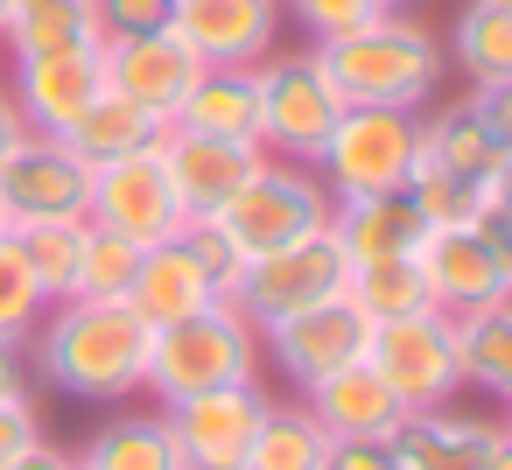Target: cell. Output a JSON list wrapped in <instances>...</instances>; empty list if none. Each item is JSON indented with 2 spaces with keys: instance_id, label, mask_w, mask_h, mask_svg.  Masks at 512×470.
Masks as SVG:
<instances>
[{
  "instance_id": "cell-1",
  "label": "cell",
  "mask_w": 512,
  "mask_h": 470,
  "mask_svg": "<svg viewBox=\"0 0 512 470\" xmlns=\"http://www.w3.org/2000/svg\"><path fill=\"white\" fill-rule=\"evenodd\" d=\"M148 344L155 323L134 302H50L29 330V379L71 393V400H134L148 386Z\"/></svg>"
},
{
  "instance_id": "cell-2",
  "label": "cell",
  "mask_w": 512,
  "mask_h": 470,
  "mask_svg": "<svg viewBox=\"0 0 512 470\" xmlns=\"http://www.w3.org/2000/svg\"><path fill=\"white\" fill-rule=\"evenodd\" d=\"M330 85L344 92V106H400V113H421L435 106L442 92V71H449V50L428 22H414L407 8H379L372 22L344 29V36H323L316 43Z\"/></svg>"
},
{
  "instance_id": "cell-3",
  "label": "cell",
  "mask_w": 512,
  "mask_h": 470,
  "mask_svg": "<svg viewBox=\"0 0 512 470\" xmlns=\"http://www.w3.org/2000/svg\"><path fill=\"white\" fill-rule=\"evenodd\" d=\"M246 379H260V330L232 302H211V309L155 330L141 393H155V407H176V400H197V393H218V386H246Z\"/></svg>"
},
{
  "instance_id": "cell-4",
  "label": "cell",
  "mask_w": 512,
  "mask_h": 470,
  "mask_svg": "<svg viewBox=\"0 0 512 470\" xmlns=\"http://www.w3.org/2000/svg\"><path fill=\"white\" fill-rule=\"evenodd\" d=\"M253 92H260V148L274 162H309L323 155L330 127L344 120V92L330 85L316 50H267L253 64Z\"/></svg>"
},
{
  "instance_id": "cell-5",
  "label": "cell",
  "mask_w": 512,
  "mask_h": 470,
  "mask_svg": "<svg viewBox=\"0 0 512 470\" xmlns=\"http://www.w3.org/2000/svg\"><path fill=\"white\" fill-rule=\"evenodd\" d=\"M211 218L239 246V260H260V253H281V246L323 232L330 225V190H323V176L309 162H274L267 155Z\"/></svg>"
},
{
  "instance_id": "cell-6",
  "label": "cell",
  "mask_w": 512,
  "mask_h": 470,
  "mask_svg": "<svg viewBox=\"0 0 512 470\" xmlns=\"http://www.w3.org/2000/svg\"><path fill=\"white\" fill-rule=\"evenodd\" d=\"M344 281H351V253H344V246H337V232L323 225V232H309V239H295V246H281V253L246 260L225 302H232L253 330H274L281 316H295V309H316V302L344 295Z\"/></svg>"
},
{
  "instance_id": "cell-7",
  "label": "cell",
  "mask_w": 512,
  "mask_h": 470,
  "mask_svg": "<svg viewBox=\"0 0 512 470\" xmlns=\"http://www.w3.org/2000/svg\"><path fill=\"white\" fill-rule=\"evenodd\" d=\"M414 113L400 106H344V120L330 127L323 155H316V176L330 197H386V190H407V169H414Z\"/></svg>"
},
{
  "instance_id": "cell-8",
  "label": "cell",
  "mask_w": 512,
  "mask_h": 470,
  "mask_svg": "<svg viewBox=\"0 0 512 470\" xmlns=\"http://www.w3.org/2000/svg\"><path fill=\"white\" fill-rule=\"evenodd\" d=\"M365 365L407 400V414L421 407H449L463 393V351H456V316L421 309L400 323H372L365 337Z\"/></svg>"
},
{
  "instance_id": "cell-9",
  "label": "cell",
  "mask_w": 512,
  "mask_h": 470,
  "mask_svg": "<svg viewBox=\"0 0 512 470\" xmlns=\"http://www.w3.org/2000/svg\"><path fill=\"white\" fill-rule=\"evenodd\" d=\"M92 211V169L57 134H22L0 155V225H50Z\"/></svg>"
},
{
  "instance_id": "cell-10",
  "label": "cell",
  "mask_w": 512,
  "mask_h": 470,
  "mask_svg": "<svg viewBox=\"0 0 512 470\" xmlns=\"http://www.w3.org/2000/svg\"><path fill=\"white\" fill-rule=\"evenodd\" d=\"M365 337H372V323L351 309V295H330V302L295 309V316H281L274 330H260V358H274V372H281L295 393H309L316 379L358 365V358H365Z\"/></svg>"
},
{
  "instance_id": "cell-11",
  "label": "cell",
  "mask_w": 512,
  "mask_h": 470,
  "mask_svg": "<svg viewBox=\"0 0 512 470\" xmlns=\"http://www.w3.org/2000/svg\"><path fill=\"white\" fill-rule=\"evenodd\" d=\"M106 92V50L99 43H71V50H36V57H15V78H8V99L22 113L29 134H71L78 113Z\"/></svg>"
},
{
  "instance_id": "cell-12",
  "label": "cell",
  "mask_w": 512,
  "mask_h": 470,
  "mask_svg": "<svg viewBox=\"0 0 512 470\" xmlns=\"http://www.w3.org/2000/svg\"><path fill=\"white\" fill-rule=\"evenodd\" d=\"M85 218H92V225H113V232L134 239V246H162V239L183 232L190 211H183V197H176L162 155L141 148V155H127V162H99V169H92V211H85Z\"/></svg>"
},
{
  "instance_id": "cell-13",
  "label": "cell",
  "mask_w": 512,
  "mask_h": 470,
  "mask_svg": "<svg viewBox=\"0 0 512 470\" xmlns=\"http://www.w3.org/2000/svg\"><path fill=\"white\" fill-rule=\"evenodd\" d=\"M267 386L246 379V386H218V393H197V400H176L162 407L169 428H176V449H183V470H246V449L260 435V414H267Z\"/></svg>"
},
{
  "instance_id": "cell-14",
  "label": "cell",
  "mask_w": 512,
  "mask_h": 470,
  "mask_svg": "<svg viewBox=\"0 0 512 470\" xmlns=\"http://www.w3.org/2000/svg\"><path fill=\"white\" fill-rule=\"evenodd\" d=\"M414 267H421L428 302L442 316H477V309L512 295V274L498 267V253L484 246L477 225H428L421 246H414Z\"/></svg>"
},
{
  "instance_id": "cell-15",
  "label": "cell",
  "mask_w": 512,
  "mask_h": 470,
  "mask_svg": "<svg viewBox=\"0 0 512 470\" xmlns=\"http://www.w3.org/2000/svg\"><path fill=\"white\" fill-rule=\"evenodd\" d=\"M281 0H176V36L197 50V64H260L267 50H281Z\"/></svg>"
},
{
  "instance_id": "cell-16",
  "label": "cell",
  "mask_w": 512,
  "mask_h": 470,
  "mask_svg": "<svg viewBox=\"0 0 512 470\" xmlns=\"http://www.w3.org/2000/svg\"><path fill=\"white\" fill-rule=\"evenodd\" d=\"M155 155H162V169H169V183H176V197H183L190 218H211L267 162L260 141H218V134H190V127H162Z\"/></svg>"
},
{
  "instance_id": "cell-17",
  "label": "cell",
  "mask_w": 512,
  "mask_h": 470,
  "mask_svg": "<svg viewBox=\"0 0 512 470\" xmlns=\"http://www.w3.org/2000/svg\"><path fill=\"white\" fill-rule=\"evenodd\" d=\"M106 50V92H120V99H134V106H148L155 120H169L176 106H183V92L197 85V50L176 36V29H162V36H127V43H99Z\"/></svg>"
},
{
  "instance_id": "cell-18",
  "label": "cell",
  "mask_w": 512,
  "mask_h": 470,
  "mask_svg": "<svg viewBox=\"0 0 512 470\" xmlns=\"http://www.w3.org/2000/svg\"><path fill=\"white\" fill-rule=\"evenodd\" d=\"M302 407L323 421L330 442H393L400 421H407V400H400L365 358L344 365V372H330V379H316V386L302 393Z\"/></svg>"
},
{
  "instance_id": "cell-19",
  "label": "cell",
  "mask_w": 512,
  "mask_h": 470,
  "mask_svg": "<svg viewBox=\"0 0 512 470\" xmlns=\"http://www.w3.org/2000/svg\"><path fill=\"white\" fill-rule=\"evenodd\" d=\"M498 449V414L477 407H421L393 435V470H484Z\"/></svg>"
},
{
  "instance_id": "cell-20",
  "label": "cell",
  "mask_w": 512,
  "mask_h": 470,
  "mask_svg": "<svg viewBox=\"0 0 512 470\" xmlns=\"http://www.w3.org/2000/svg\"><path fill=\"white\" fill-rule=\"evenodd\" d=\"M127 302L162 330V323H183V316L225 302V281H218V274L183 246V232H176V239H162V246H141L134 281H127Z\"/></svg>"
},
{
  "instance_id": "cell-21",
  "label": "cell",
  "mask_w": 512,
  "mask_h": 470,
  "mask_svg": "<svg viewBox=\"0 0 512 470\" xmlns=\"http://www.w3.org/2000/svg\"><path fill=\"white\" fill-rule=\"evenodd\" d=\"M330 232L351 253V267H365V260H414L428 225L400 190H386V197H330Z\"/></svg>"
},
{
  "instance_id": "cell-22",
  "label": "cell",
  "mask_w": 512,
  "mask_h": 470,
  "mask_svg": "<svg viewBox=\"0 0 512 470\" xmlns=\"http://www.w3.org/2000/svg\"><path fill=\"white\" fill-rule=\"evenodd\" d=\"M162 127H190V134H218V141H260V92L246 64H204L197 85L183 92V106Z\"/></svg>"
},
{
  "instance_id": "cell-23",
  "label": "cell",
  "mask_w": 512,
  "mask_h": 470,
  "mask_svg": "<svg viewBox=\"0 0 512 470\" xmlns=\"http://www.w3.org/2000/svg\"><path fill=\"white\" fill-rule=\"evenodd\" d=\"M414 127H421V155H428V162H442L449 176H463V183H477V190H498V162H505V148L491 141L477 99L428 106V113H414Z\"/></svg>"
},
{
  "instance_id": "cell-24",
  "label": "cell",
  "mask_w": 512,
  "mask_h": 470,
  "mask_svg": "<svg viewBox=\"0 0 512 470\" xmlns=\"http://www.w3.org/2000/svg\"><path fill=\"white\" fill-rule=\"evenodd\" d=\"M78 470H183V449L162 407H120L85 435Z\"/></svg>"
},
{
  "instance_id": "cell-25",
  "label": "cell",
  "mask_w": 512,
  "mask_h": 470,
  "mask_svg": "<svg viewBox=\"0 0 512 470\" xmlns=\"http://www.w3.org/2000/svg\"><path fill=\"white\" fill-rule=\"evenodd\" d=\"M442 50L470 78V92L512 85V0H463V15L449 22V43Z\"/></svg>"
},
{
  "instance_id": "cell-26",
  "label": "cell",
  "mask_w": 512,
  "mask_h": 470,
  "mask_svg": "<svg viewBox=\"0 0 512 470\" xmlns=\"http://www.w3.org/2000/svg\"><path fill=\"white\" fill-rule=\"evenodd\" d=\"M155 141H162V120H155L148 106L120 99V92H99V99L78 113V127L64 134V148H71L85 169H99V162H127V155H141V148H155Z\"/></svg>"
},
{
  "instance_id": "cell-27",
  "label": "cell",
  "mask_w": 512,
  "mask_h": 470,
  "mask_svg": "<svg viewBox=\"0 0 512 470\" xmlns=\"http://www.w3.org/2000/svg\"><path fill=\"white\" fill-rule=\"evenodd\" d=\"M71 43H99L92 0H8V15H0V50L15 57L71 50Z\"/></svg>"
},
{
  "instance_id": "cell-28",
  "label": "cell",
  "mask_w": 512,
  "mask_h": 470,
  "mask_svg": "<svg viewBox=\"0 0 512 470\" xmlns=\"http://www.w3.org/2000/svg\"><path fill=\"white\" fill-rule=\"evenodd\" d=\"M323 449H330V435H323V421L302 407V393H295V400H267L260 435H253V449H246V470H323Z\"/></svg>"
},
{
  "instance_id": "cell-29",
  "label": "cell",
  "mask_w": 512,
  "mask_h": 470,
  "mask_svg": "<svg viewBox=\"0 0 512 470\" xmlns=\"http://www.w3.org/2000/svg\"><path fill=\"white\" fill-rule=\"evenodd\" d=\"M456 351H463V386H484L491 400L512 407V295L456 316Z\"/></svg>"
},
{
  "instance_id": "cell-30",
  "label": "cell",
  "mask_w": 512,
  "mask_h": 470,
  "mask_svg": "<svg viewBox=\"0 0 512 470\" xmlns=\"http://www.w3.org/2000/svg\"><path fill=\"white\" fill-rule=\"evenodd\" d=\"M344 295H351V309H358L365 323H400V316L435 309V302H428V281H421L414 260H365V267H351Z\"/></svg>"
},
{
  "instance_id": "cell-31",
  "label": "cell",
  "mask_w": 512,
  "mask_h": 470,
  "mask_svg": "<svg viewBox=\"0 0 512 470\" xmlns=\"http://www.w3.org/2000/svg\"><path fill=\"white\" fill-rule=\"evenodd\" d=\"M134 260H141V246H134V239H120L113 225H92V218H85V232H78V281H71V295H85V302H127ZM71 295H64V302H71Z\"/></svg>"
},
{
  "instance_id": "cell-32",
  "label": "cell",
  "mask_w": 512,
  "mask_h": 470,
  "mask_svg": "<svg viewBox=\"0 0 512 470\" xmlns=\"http://www.w3.org/2000/svg\"><path fill=\"white\" fill-rule=\"evenodd\" d=\"M78 232H85V218L15 225V246H22V260H29V274H36V288H43L50 302H64L71 281H78Z\"/></svg>"
},
{
  "instance_id": "cell-33",
  "label": "cell",
  "mask_w": 512,
  "mask_h": 470,
  "mask_svg": "<svg viewBox=\"0 0 512 470\" xmlns=\"http://www.w3.org/2000/svg\"><path fill=\"white\" fill-rule=\"evenodd\" d=\"M43 309H50V295L36 288L15 232H0V344H29V330L43 323Z\"/></svg>"
},
{
  "instance_id": "cell-34",
  "label": "cell",
  "mask_w": 512,
  "mask_h": 470,
  "mask_svg": "<svg viewBox=\"0 0 512 470\" xmlns=\"http://www.w3.org/2000/svg\"><path fill=\"white\" fill-rule=\"evenodd\" d=\"M99 43H127V36H162L176 22V0H92Z\"/></svg>"
},
{
  "instance_id": "cell-35",
  "label": "cell",
  "mask_w": 512,
  "mask_h": 470,
  "mask_svg": "<svg viewBox=\"0 0 512 470\" xmlns=\"http://www.w3.org/2000/svg\"><path fill=\"white\" fill-rule=\"evenodd\" d=\"M281 8L323 43V36H344V29H358V22H372L379 15V0H281Z\"/></svg>"
},
{
  "instance_id": "cell-36",
  "label": "cell",
  "mask_w": 512,
  "mask_h": 470,
  "mask_svg": "<svg viewBox=\"0 0 512 470\" xmlns=\"http://www.w3.org/2000/svg\"><path fill=\"white\" fill-rule=\"evenodd\" d=\"M183 246H190V253L225 281V295H232V281H239V267H246V260H239V246L218 232V218H183Z\"/></svg>"
},
{
  "instance_id": "cell-37",
  "label": "cell",
  "mask_w": 512,
  "mask_h": 470,
  "mask_svg": "<svg viewBox=\"0 0 512 470\" xmlns=\"http://www.w3.org/2000/svg\"><path fill=\"white\" fill-rule=\"evenodd\" d=\"M29 442H43V414H36V400H29V393L0 400V463H15Z\"/></svg>"
},
{
  "instance_id": "cell-38",
  "label": "cell",
  "mask_w": 512,
  "mask_h": 470,
  "mask_svg": "<svg viewBox=\"0 0 512 470\" xmlns=\"http://www.w3.org/2000/svg\"><path fill=\"white\" fill-rule=\"evenodd\" d=\"M323 470H393V442H330Z\"/></svg>"
},
{
  "instance_id": "cell-39",
  "label": "cell",
  "mask_w": 512,
  "mask_h": 470,
  "mask_svg": "<svg viewBox=\"0 0 512 470\" xmlns=\"http://www.w3.org/2000/svg\"><path fill=\"white\" fill-rule=\"evenodd\" d=\"M477 99V113H484V127H491V141L512 155V85H484V92H470Z\"/></svg>"
},
{
  "instance_id": "cell-40",
  "label": "cell",
  "mask_w": 512,
  "mask_h": 470,
  "mask_svg": "<svg viewBox=\"0 0 512 470\" xmlns=\"http://www.w3.org/2000/svg\"><path fill=\"white\" fill-rule=\"evenodd\" d=\"M0 470H78V449H64V442L43 435V442H29L15 463H0Z\"/></svg>"
},
{
  "instance_id": "cell-41",
  "label": "cell",
  "mask_w": 512,
  "mask_h": 470,
  "mask_svg": "<svg viewBox=\"0 0 512 470\" xmlns=\"http://www.w3.org/2000/svg\"><path fill=\"white\" fill-rule=\"evenodd\" d=\"M29 393V351L22 344H0V400Z\"/></svg>"
},
{
  "instance_id": "cell-42",
  "label": "cell",
  "mask_w": 512,
  "mask_h": 470,
  "mask_svg": "<svg viewBox=\"0 0 512 470\" xmlns=\"http://www.w3.org/2000/svg\"><path fill=\"white\" fill-rule=\"evenodd\" d=\"M22 134H29V127H22V113H15V99H8V85H0V155H8Z\"/></svg>"
},
{
  "instance_id": "cell-43",
  "label": "cell",
  "mask_w": 512,
  "mask_h": 470,
  "mask_svg": "<svg viewBox=\"0 0 512 470\" xmlns=\"http://www.w3.org/2000/svg\"><path fill=\"white\" fill-rule=\"evenodd\" d=\"M484 470H512V442H505V435H498V449H491V463H484Z\"/></svg>"
},
{
  "instance_id": "cell-44",
  "label": "cell",
  "mask_w": 512,
  "mask_h": 470,
  "mask_svg": "<svg viewBox=\"0 0 512 470\" xmlns=\"http://www.w3.org/2000/svg\"><path fill=\"white\" fill-rule=\"evenodd\" d=\"M498 197H505V204H512V155H505V162H498Z\"/></svg>"
},
{
  "instance_id": "cell-45",
  "label": "cell",
  "mask_w": 512,
  "mask_h": 470,
  "mask_svg": "<svg viewBox=\"0 0 512 470\" xmlns=\"http://www.w3.org/2000/svg\"><path fill=\"white\" fill-rule=\"evenodd\" d=\"M498 435H505V442H512V407H505V414H498Z\"/></svg>"
},
{
  "instance_id": "cell-46",
  "label": "cell",
  "mask_w": 512,
  "mask_h": 470,
  "mask_svg": "<svg viewBox=\"0 0 512 470\" xmlns=\"http://www.w3.org/2000/svg\"><path fill=\"white\" fill-rule=\"evenodd\" d=\"M379 8H393V15H400V8H414V0H379Z\"/></svg>"
},
{
  "instance_id": "cell-47",
  "label": "cell",
  "mask_w": 512,
  "mask_h": 470,
  "mask_svg": "<svg viewBox=\"0 0 512 470\" xmlns=\"http://www.w3.org/2000/svg\"><path fill=\"white\" fill-rule=\"evenodd\" d=\"M0 15H8V0H0Z\"/></svg>"
},
{
  "instance_id": "cell-48",
  "label": "cell",
  "mask_w": 512,
  "mask_h": 470,
  "mask_svg": "<svg viewBox=\"0 0 512 470\" xmlns=\"http://www.w3.org/2000/svg\"><path fill=\"white\" fill-rule=\"evenodd\" d=\"M0 232H8V225H0Z\"/></svg>"
}]
</instances>
